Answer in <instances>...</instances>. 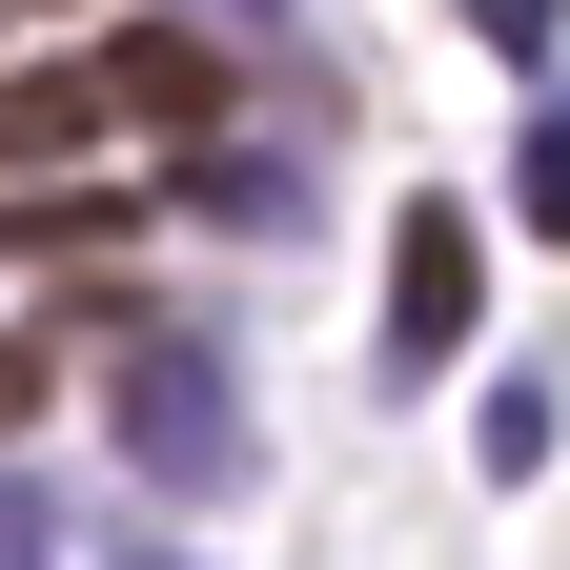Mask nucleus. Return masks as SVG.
I'll return each instance as SVG.
<instances>
[{"label": "nucleus", "mask_w": 570, "mask_h": 570, "mask_svg": "<svg viewBox=\"0 0 570 570\" xmlns=\"http://www.w3.org/2000/svg\"><path fill=\"white\" fill-rule=\"evenodd\" d=\"M102 407H122V469H142V489H245V469H265V449H245V367H225V326H122Z\"/></svg>", "instance_id": "obj_1"}, {"label": "nucleus", "mask_w": 570, "mask_h": 570, "mask_svg": "<svg viewBox=\"0 0 570 570\" xmlns=\"http://www.w3.org/2000/svg\"><path fill=\"white\" fill-rule=\"evenodd\" d=\"M469 306H489V245H469V204L428 184L407 225H387V367L428 387V367H449V346H469Z\"/></svg>", "instance_id": "obj_2"}, {"label": "nucleus", "mask_w": 570, "mask_h": 570, "mask_svg": "<svg viewBox=\"0 0 570 570\" xmlns=\"http://www.w3.org/2000/svg\"><path fill=\"white\" fill-rule=\"evenodd\" d=\"M184 204H204V225H306V204H326V142H225V164H184Z\"/></svg>", "instance_id": "obj_3"}, {"label": "nucleus", "mask_w": 570, "mask_h": 570, "mask_svg": "<svg viewBox=\"0 0 570 570\" xmlns=\"http://www.w3.org/2000/svg\"><path fill=\"white\" fill-rule=\"evenodd\" d=\"M225 82H204V41H122L102 61V122H204Z\"/></svg>", "instance_id": "obj_4"}, {"label": "nucleus", "mask_w": 570, "mask_h": 570, "mask_svg": "<svg viewBox=\"0 0 570 570\" xmlns=\"http://www.w3.org/2000/svg\"><path fill=\"white\" fill-rule=\"evenodd\" d=\"M61 142H102V82H0V184L61 164Z\"/></svg>", "instance_id": "obj_5"}, {"label": "nucleus", "mask_w": 570, "mask_h": 570, "mask_svg": "<svg viewBox=\"0 0 570 570\" xmlns=\"http://www.w3.org/2000/svg\"><path fill=\"white\" fill-rule=\"evenodd\" d=\"M510 204H530V225L570 245V102H530V142H510Z\"/></svg>", "instance_id": "obj_6"}, {"label": "nucleus", "mask_w": 570, "mask_h": 570, "mask_svg": "<svg viewBox=\"0 0 570 570\" xmlns=\"http://www.w3.org/2000/svg\"><path fill=\"white\" fill-rule=\"evenodd\" d=\"M550 21L570 0H469V41H510V61H550Z\"/></svg>", "instance_id": "obj_7"}, {"label": "nucleus", "mask_w": 570, "mask_h": 570, "mask_svg": "<svg viewBox=\"0 0 570 570\" xmlns=\"http://www.w3.org/2000/svg\"><path fill=\"white\" fill-rule=\"evenodd\" d=\"M41 387H61V367H41L21 326H0V428H41Z\"/></svg>", "instance_id": "obj_8"}, {"label": "nucleus", "mask_w": 570, "mask_h": 570, "mask_svg": "<svg viewBox=\"0 0 570 570\" xmlns=\"http://www.w3.org/2000/svg\"><path fill=\"white\" fill-rule=\"evenodd\" d=\"M0 570H61V530H41V489H0Z\"/></svg>", "instance_id": "obj_9"}]
</instances>
